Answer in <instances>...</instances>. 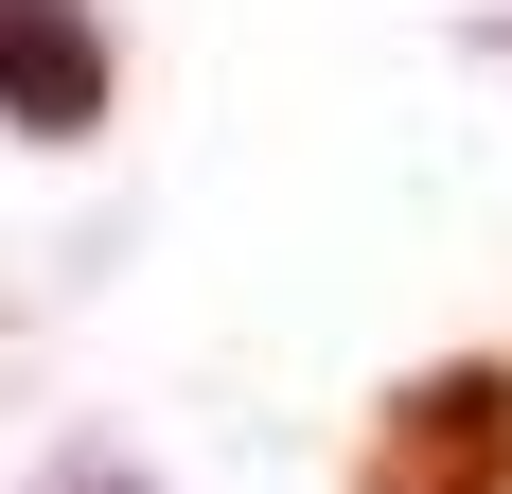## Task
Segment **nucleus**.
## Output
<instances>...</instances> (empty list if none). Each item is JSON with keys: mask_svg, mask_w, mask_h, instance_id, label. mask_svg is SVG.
I'll list each match as a JSON object with an SVG mask.
<instances>
[{"mask_svg": "<svg viewBox=\"0 0 512 494\" xmlns=\"http://www.w3.org/2000/svg\"><path fill=\"white\" fill-rule=\"evenodd\" d=\"M354 494H512V353H460V371L389 389Z\"/></svg>", "mask_w": 512, "mask_h": 494, "instance_id": "obj_1", "label": "nucleus"}, {"mask_svg": "<svg viewBox=\"0 0 512 494\" xmlns=\"http://www.w3.org/2000/svg\"><path fill=\"white\" fill-rule=\"evenodd\" d=\"M106 89H124V53H106L89 0H0V124L18 142H89Z\"/></svg>", "mask_w": 512, "mask_h": 494, "instance_id": "obj_2", "label": "nucleus"}]
</instances>
